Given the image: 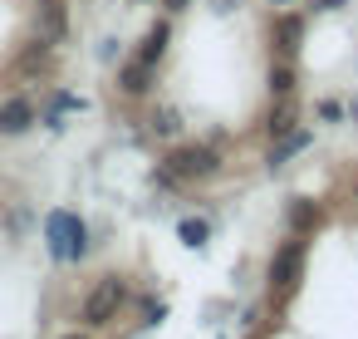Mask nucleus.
Returning a JSON list of instances; mask_svg holds the SVG:
<instances>
[{"label": "nucleus", "instance_id": "obj_1", "mask_svg": "<svg viewBox=\"0 0 358 339\" xmlns=\"http://www.w3.org/2000/svg\"><path fill=\"white\" fill-rule=\"evenodd\" d=\"M167 172L182 177V182H201V177H216L221 172V153L206 148V143H187V148H172L167 153Z\"/></svg>", "mask_w": 358, "mask_h": 339}, {"label": "nucleus", "instance_id": "obj_14", "mask_svg": "<svg viewBox=\"0 0 358 339\" xmlns=\"http://www.w3.org/2000/svg\"><path fill=\"white\" fill-rule=\"evenodd\" d=\"M182 241L187 246H201L206 241V221H182Z\"/></svg>", "mask_w": 358, "mask_h": 339}, {"label": "nucleus", "instance_id": "obj_16", "mask_svg": "<svg viewBox=\"0 0 358 339\" xmlns=\"http://www.w3.org/2000/svg\"><path fill=\"white\" fill-rule=\"evenodd\" d=\"M343 0H314V11H338Z\"/></svg>", "mask_w": 358, "mask_h": 339}, {"label": "nucleus", "instance_id": "obj_15", "mask_svg": "<svg viewBox=\"0 0 358 339\" xmlns=\"http://www.w3.org/2000/svg\"><path fill=\"white\" fill-rule=\"evenodd\" d=\"M152 128H157V133H177V113H172V109L152 113Z\"/></svg>", "mask_w": 358, "mask_h": 339}, {"label": "nucleus", "instance_id": "obj_13", "mask_svg": "<svg viewBox=\"0 0 358 339\" xmlns=\"http://www.w3.org/2000/svg\"><path fill=\"white\" fill-rule=\"evenodd\" d=\"M270 94H275V99H289V94H294V69H289V64H275V69H270Z\"/></svg>", "mask_w": 358, "mask_h": 339}, {"label": "nucleus", "instance_id": "obj_3", "mask_svg": "<svg viewBox=\"0 0 358 339\" xmlns=\"http://www.w3.org/2000/svg\"><path fill=\"white\" fill-rule=\"evenodd\" d=\"M299 275H304V236H289V241L275 251V261H270V290L285 300V295H294Z\"/></svg>", "mask_w": 358, "mask_h": 339}, {"label": "nucleus", "instance_id": "obj_11", "mask_svg": "<svg viewBox=\"0 0 358 339\" xmlns=\"http://www.w3.org/2000/svg\"><path fill=\"white\" fill-rule=\"evenodd\" d=\"M265 128H270V138H285V133H294V104H289V99H280V104L270 109V123H265Z\"/></svg>", "mask_w": 358, "mask_h": 339}, {"label": "nucleus", "instance_id": "obj_10", "mask_svg": "<svg viewBox=\"0 0 358 339\" xmlns=\"http://www.w3.org/2000/svg\"><path fill=\"white\" fill-rule=\"evenodd\" d=\"M299 148H309V133H304V128H299V133H285V138L270 148V158H265V162H270V167H280V162H285V158H294Z\"/></svg>", "mask_w": 358, "mask_h": 339}, {"label": "nucleus", "instance_id": "obj_2", "mask_svg": "<svg viewBox=\"0 0 358 339\" xmlns=\"http://www.w3.org/2000/svg\"><path fill=\"white\" fill-rule=\"evenodd\" d=\"M123 300H128V285L118 280V275H103L89 295H84V324H94V329H103L118 310H123Z\"/></svg>", "mask_w": 358, "mask_h": 339}, {"label": "nucleus", "instance_id": "obj_6", "mask_svg": "<svg viewBox=\"0 0 358 339\" xmlns=\"http://www.w3.org/2000/svg\"><path fill=\"white\" fill-rule=\"evenodd\" d=\"M35 123V104L30 99H6L0 104V133H25Z\"/></svg>", "mask_w": 358, "mask_h": 339}, {"label": "nucleus", "instance_id": "obj_19", "mask_svg": "<svg viewBox=\"0 0 358 339\" xmlns=\"http://www.w3.org/2000/svg\"><path fill=\"white\" fill-rule=\"evenodd\" d=\"M270 6H285V0H270Z\"/></svg>", "mask_w": 358, "mask_h": 339}, {"label": "nucleus", "instance_id": "obj_12", "mask_svg": "<svg viewBox=\"0 0 358 339\" xmlns=\"http://www.w3.org/2000/svg\"><path fill=\"white\" fill-rule=\"evenodd\" d=\"M289 226H294V236H304V231H309V226H319V207H314V202H304V197H299V202H294V207H289Z\"/></svg>", "mask_w": 358, "mask_h": 339}, {"label": "nucleus", "instance_id": "obj_5", "mask_svg": "<svg viewBox=\"0 0 358 339\" xmlns=\"http://www.w3.org/2000/svg\"><path fill=\"white\" fill-rule=\"evenodd\" d=\"M50 231H55V236H64V241L55 246L59 256H84V251H89V231H84V221H74V216H55V221H50Z\"/></svg>", "mask_w": 358, "mask_h": 339}, {"label": "nucleus", "instance_id": "obj_17", "mask_svg": "<svg viewBox=\"0 0 358 339\" xmlns=\"http://www.w3.org/2000/svg\"><path fill=\"white\" fill-rule=\"evenodd\" d=\"M182 6H187V0H167V11H182Z\"/></svg>", "mask_w": 358, "mask_h": 339}, {"label": "nucleus", "instance_id": "obj_18", "mask_svg": "<svg viewBox=\"0 0 358 339\" xmlns=\"http://www.w3.org/2000/svg\"><path fill=\"white\" fill-rule=\"evenodd\" d=\"M64 339H89V334H64Z\"/></svg>", "mask_w": 358, "mask_h": 339}, {"label": "nucleus", "instance_id": "obj_7", "mask_svg": "<svg viewBox=\"0 0 358 339\" xmlns=\"http://www.w3.org/2000/svg\"><path fill=\"white\" fill-rule=\"evenodd\" d=\"M152 74H157V64H143V60H133V64H123V74H118V84H123V94H148L152 89Z\"/></svg>", "mask_w": 358, "mask_h": 339}, {"label": "nucleus", "instance_id": "obj_8", "mask_svg": "<svg viewBox=\"0 0 358 339\" xmlns=\"http://www.w3.org/2000/svg\"><path fill=\"white\" fill-rule=\"evenodd\" d=\"M275 45H280V55H294L304 45V20L299 15H280L275 20Z\"/></svg>", "mask_w": 358, "mask_h": 339}, {"label": "nucleus", "instance_id": "obj_4", "mask_svg": "<svg viewBox=\"0 0 358 339\" xmlns=\"http://www.w3.org/2000/svg\"><path fill=\"white\" fill-rule=\"evenodd\" d=\"M40 40H69V0H40Z\"/></svg>", "mask_w": 358, "mask_h": 339}, {"label": "nucleus", "instance_id": "obj_9", "mask_svg": "<svg viewBox=\"0 0 358 339\" xmlns=\"http://www.w3.org/2000/svg\"><path fill=\"white\" fill-rule=\"evenodd\" d=\"M167 40H172V30H167V25H152L148 40H143V50H138V60H143V64H157V60L167 55Z\"/></svg>", "mask_w": 358, "mask_h": 339}]
</instances>
